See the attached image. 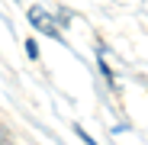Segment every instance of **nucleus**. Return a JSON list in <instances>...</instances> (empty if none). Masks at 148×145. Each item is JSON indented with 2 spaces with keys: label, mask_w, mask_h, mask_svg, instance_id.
I'll return each instance as SVG.
<instances>
[{
  "label": "nucleus",
  "mask_w": 148,
  "mask_h": 145,
  "mask_svg": "<svg viewBox=\"0 0 148 145\" xmlns=\"http://www.w3.org/2000/svg\"><path fill=\"white\" fill-rule=\"evenodd\" d=\"M29 23H32V29H39L42 36H48V39H61L58 19H55V16H48L42 7H29Z\"/></svg>",
  "instance_id": "nucleus-1"
},
{
  "label": "nucleus",
  "mask_w": 148,
  "mask_h": 145,
  "mask_svg": "<svg viewBox=\"0 0 148 145\" xmlns=\"http://www.w3.org/2000/svg\"><path fill=\"white\" fill-rule=\"evenodd\" d=\"M26 52H29V58H39V45H36V42H32V39H29V42H26Z\"/></svg>",
  "instance_id": "nucleus-2"
},
{
  "label": "nucleus",
  "mask_w": 148,
  "mask_h": 145,
  "mask_svg": "<svg viewBox=\"0 0 148 145\" xmlns=\"http://www.w3.org/2000/svg\"><path fill=\"white\" fill-rule=\"evenodd\" d=\"M0 145H10V135H7V129L0 126Z\"/></svg>",
  "instance_id": "nucleus-3"
},
{
  "label": "nucleus",
  "mask_w": 148,
  "mask_h": 145,
  "mask_svg": "<svg viewBox=\"0 0 148 145\" xmlns=\"http://www.w3.org/2000/svg\"><path fill=\"white\" fill-rule=\"evenodd\" d=\"M77 135H81V139H84V142H87V145H97V142H93V139H90V135H87V132H84V129H77Z\"/></svg>",
  "instance_id": "nucleus-4"
}]
</instances>
